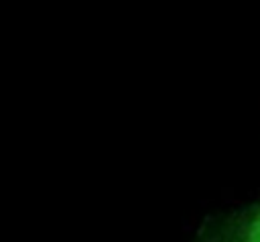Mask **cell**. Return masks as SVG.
<instances>
[{"label": "cell", "instance_id": "obj_1", "mask_svg": "<svg viewBox=\"0 0 260 242\" xmlns=\"http://www.w3.org/2000/svg\"><path fill=\"white\" fill-rule=\"evenodd\" d=\"M193 242H260V199L207 216Z\"/></svg>", "mask_w": 260, "mask_h": 242}]
</instances>
